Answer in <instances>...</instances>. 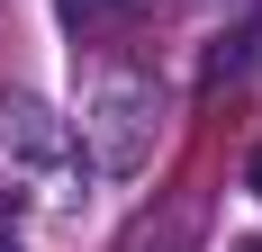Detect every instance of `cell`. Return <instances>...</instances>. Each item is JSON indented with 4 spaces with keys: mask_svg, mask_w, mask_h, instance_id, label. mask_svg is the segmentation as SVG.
Returning <instances> with one entry per match:
<instances>
[{
    "mask_svg": "<svg viewBox=\"0 0 262 252\" xmlns=\"http://www.w3.org/2000/svg\"><path fill=\"white\" fill-rule=\"evenodd\" d=\"M81 135H91V153H100V171H136L145 153H154V90L145 81H100L91 90V117H81Z\"/></svg>",
    "mask_w": 262,
    "mask_h": 252,
    "instance_id": "obj_1",
    "label": "cell"
},
{
    "mask_svg": "<svg viewBox=\"0 0 262 252\" xmlns=\"http://www.w3.org/2000/svg\"><path fill=\"white\" fill-rule=\"evenodd\" d=\"M63 9H73V18H81V27H108V18H127L136 0H63Z\"/></svg>",
    "mask_w": 262,
    "mask_h": 252,
    "instance_id": "obj_2",
    "label": "cell"
},
{
    "mask_svg": "<svg viewBox=\"0 0 262 252\" xmlns=\"http://www.w3.org/2000/svg\"><path fill=\"white\" fill-rule=\"evenodd\" d=\"M244 180H253V198H262V153H253V171H244Z\"/></svg>",
    "mask_w": 262,
    "mask_h": 252,
    "instance_id": "obj_3",
    "label": "cell"
}]
</instances>
